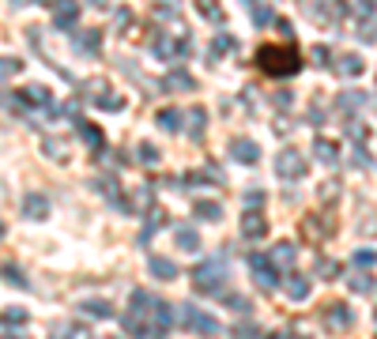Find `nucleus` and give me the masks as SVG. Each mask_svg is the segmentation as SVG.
I'll return each mask as SVG.
<instances>
[{"label": "nucleus", "instance_id": "nucleus-1", "mask_svg": "<svg viewBox=\"0 0 377 339\" xmlns=\"http://www.w3.org/2000/svg\"><path fill=\"white\" fill-rule=\"evenodd\" d=\"M253 64L264 72V76H272V79H287V76H294V72H302V49L294 42H287V45H261Z\"/></svg>", "mask_w": 377, "mask_h": 339}, {"label": "nucleus", "instance_id": "nucleus-21", "mask_svg": "<svg viewBox=\"0 0 377 339\" xmlns=\"http://www.w3.org/2000/svg\"><path fill=\"white\" fill-rule=\"evenodd\" d=\"M79 309H84L87 317H95V320H109V317H114V306H109L106 298H87Z\"/></svg>", "mask_w": 377, "mask_h": 339}, {"label": "nucleus", "instance_id": "nucleus-20", "mask_svg": "<svg viewBox=\"0 0 377 339\" xmlns=\"http://www.w3.org/2000/svg\"><path fill=\"white\" fill-rule=\"evenodd\" d=\"M147 219H144V230H140V242H151L155 237V230H162L167 226V215L159 212V207H151V212H144Z\"/></svg>", "mask_w": 377, "mask_h": 339}, {"label": "nucleus", "instance_id": "nucleus-42", "mask_svg": "<svg viewBox=\"0 0 377 339\" xmlns=\"http://www.w3.org/2000/svg\"><path fill=\"white\" fill-rule=\"evenodd\" d=\"M106 339H109V336H106Z\"/></svg>", "mask_w": 377, "mask_h": 339}, {"label": "nucleus", "instance_id": "nucleus-13", "mask_svg": "<svg viewBox=\"0 0 377 339\" xmlns=\"http://www.w3.org/2000/svg\"><path fill=\"white\" fill-rule=\"evenodd\" d=\"M76 19H79V4H57V8H53V23H57V31L76 26Z\"/></svg>", "mask_w": 377, "mask_h": 339}, {"label": "nucleus", "instance_id": "nucleus-17", "mask_svg": "<svg viewBox=\"0 0 377 339\" xmlns=\"http://www.w3.org/2000/svg\"><path fill=\"white\" fill-rule=\"evenodd\" d=\"M185 132H189V140H200L204 136V121H208V113H204V106H192L189 113H185Z\"/></svg>", "mask_w": 377, "mask_h": 339}, {"label": "nucleus", "instance_id": "nucleus-23", "mask_svg": "<svg viewBox=\"0 0 377 339\" xmlns=\"http://www.w3.org/2000/svg\"><path fill=\"white\" fill-rule=\"evenodd\" d=\"M178 245L185 253H197L200 249V234H197V226H178Z\"/></svg>", "mask_w": 377, "mask_h": 339}, {"label": "nucleus", "instance_id": "nucleus-29", "mask_svg": "<svg viewBox=\"0 0 377 339\" xmlns=\"http://www.w3.org/2000/svg\"><path fill=\"white\" fill-rule=\"evenodd\" d=\"M155 15H159V19H170V23H181V12L174 4H159V8H155Z\"/></svg>", "mask_w": 377, "mask_h": 339}, {"label": "nucleus", "instance_id": "nucleus-18", "mask_svg": "<svg viewBox=\"0 0 377 339\" xmlns=\"http://www.w3.org/2000/svg\"><path fill=\"white\" fill-rule=\"evenodd\" d=\"M76 49H79V53H91V57H98V49H102V31H84V34H76Z\"/></svg>", "mask_w": 377, "mask_h": 339}, {"label": "nucleus", "instance_id": "nucleus-34", "mask_svg": "<svg viewBox=\"0 0 377 339\" xmlns=\"http://www.w3.org/2000/svg\"><path fill=\"white\" fill-rule=\"evenodd\" d=\"M140 162H147V166L159 162V148H155V143H140Z\"/></svg>", "mask_w": 377, "mask_h": 339}, {"label": "nucleus", "instance_id": "nucleus-10", "mask_svg": "<svg viewBox=\"0 0 377 339\" xmlns=\"http://www.w3.org/2000/svg\"><path fill=\"white\" fill-rule=\"evenodd\" d=\"M147 271H151L155 279H162V283L178 279V264L167 260V256H151V260H147Z\"/></svg>", "mask_w": 377, "mask_h": 339}, {"label": "nucleus", "instance_id": "nucleus-8", "mask_svg": "<svg viewBox=\"0 0 377 339\" xmlns=\"http://www.w3.org/2000/svg\"><path fill=\"white\" fill-rule=\"evenodd\" d=\"M15 102H20V109L23 106H31V109H53V95L45 87H23V90H15Z\"/></svg>", "mask_w": 377, "mask_h": 339}, {"label": "nucleus", "instance_id": "nucleus-25", "mask_svg": "<svg viewBox=\"0 0 377 339\" xmlns=\"http://www.w3.org/2000/svg\"><path fill=\"white\" fill-rule=\"evenodd\" d=\"M325 320H328V324H347V309H344V301H328Z\"/></svg>", "mask_w": 377, "mask_h": 339}, {"label": "nucleus", "instance_id": "nucleus-14", "mask_svg": "<svg viewBox=\"0 0 377 339\" xmlns=\"http://www.w3.org/2000/svg\"><path fill=\"white\" fill-rule=\"evenodd\" d=\"M275 170H279L283 178H298V173L306 170V166H302V155H294V151H283L279 159H275Z\"/></svg>", "mask_w": 377, "mask_h": 339}, {"label": "nucleus", "instance_id": "nucleus-22", "mask_svg": "<svg viewBox=\"0 0 377 339\" xmlns=\"http://www.w3.org/2000/svg\"><path fill=\"white\" fill-rule=\"evenodd\" d=\"M162 87H167V90H192V87H197V84H192V76H189L185 68H174L170 76L162 79Z\"/></svg>", "mask_w": 377, "mask_h": 339}, {"label": "nucleus", "instance_id": "nucleus-4", "mask_svg": "<svg viewBox=\"0 0 377 339\" xmlns=\"http://www.w3.org/2000/svg\"><path fill=\"white\" fill-rule=\"evenodd\" d=\"M151 53L159 61H181L189 53V42L181 34H167V31H155L151 34Z\"/></svg>", "mask_w": 377, "mask_h": 339}, {"label": "nucleus", "instance_id": "nucleus-35", "mask_svg": "<svg viewBox=\"0 0 377 339\" xmlns=\"http://www.w3.org/2000/svg\"><path fill=\"white\" fill-rule=\"evenodd\" d=\"M197 12H200V15H204V19H208V23H223V12H219V8H211V4H200V8H197Z\"/></svg>", "mask_w": 377, "mask_h": 339}, {"label": "nucleus", "instance_id": "nucleus-40", "mask_svg": "<svg viewBox=\"0 0 377 339\" xmlns=\"http://www.w3.org/2000/svg\"><path fill=\"white\" fill-rule=\"evenodd\" d=\"M0 339H23L20 332H4V336H0Z\"/></svg>", "mask_w": 377, "mask_h": 339}, {"label": "nucleus", "instance_id": "nucleus-16", "mask_svg": "<svg viewBox=\"0 0 377 339\" xmlns=\"http://www.w3.org/2000/svg\"><path fill=\"white\" fill-rule=\"evenodd\" d=\"M76 132H79V140H84L91 151H102V132H98L91 121H84V117H79V121H76Z\"/></svg>", "mask_w": 377, "mask_h": 339}, {"label": "nucleus", "instance_id": "nucleus-37", "mask_svg": "<svg viewBox=\"0 0 377 339\" xmlns=\"http://www.w3.org/2000/svg\"><path fill=\"white\" fill-rule=\"evenodd\" d=\"M45 151H49V159H64V143L57 140H45Z\"/></svg>", "mask_w": 377, "mask_h": 339}, {"label": "nucleus", "instance_id": "nucleus-30", "mask_svg": "<svg viewBox=\"0 0 377 339\" xmlns=\"http://www.w3.org/2000/svg\"><path fill=\"white\" fill-rule=\"evenodd\" d=\"M287 294H291V298H306V294H309V283H306V279H291V283H287Z\"/></svg>", "mask_w": 377, "mask_h": 339}, {"label": "nucleus", "instance_id": "nucleus-36", "mask_svg": "<svg viewBox=\"0 0 377 339\" xmlns=\"http://www.w3.org/2000/svg\"><path fill=\"white\" fill-rule=\"evenodd\" d=\"M253 19L261 23V26H268V23H275V15L268 12V8H261V4H253Z\"/></svg>", "mask_w": 377, "mask_h": 339}, {"label": "nucleus", "instance_id": "nucleus-24", "mask_svg": "<svg viewBox=\"0 0 377 339\" xmlns=\"http://www.w3.org/2000/svg\"><path fill=\"white\" fill-rule=\"evenodd\" d=\"M0 276H4V283H12V287H20V290L31 287V283H26V276L15 268V264H4V268H0Z\"/></svg>", "mask_w": 377, "mask_h": 339}, {"label": "nucleus", "instance_id": "nucleus-11", "mask_svg": "<svg viewBox=\"0 0 377 339\" xmlns=\"http://www.w3.org/2000/svg\"><path fill=\"white\" fill-rule=\"evenodd\" d=\"M23 215H26V219H45V215H49V200H45L42 192H26Z\"/></svg>", "mask_w": 377, "mask_h": 339}, {"label": "nucleus", "instance_id": "nucleus-26", "mask_svg": "<svg viewBox=\"0 0 377 339\" xmlns=\"http://www.w3.org/2000/svg\"><path fill=\"white\" fill-rule=\"evenodd\" d=\"M0 324H8V328H15V324H26V309H20V306L4 309V313H0Z\"/></svg>", "mask_w": 377, "mask_h": 339}, {"label": "nucleus", "instance_id": "nucleus-31", "mask_svg": "<svg viewBox=\"0 0 377 339\" xmlns=\"http://www.w3.org/2000/svg\"><path fill=\"white\" fill-rule=\"evenodd\" d=\"M20 68H23V64L15 61V57H0V79H4V76H15Z\"/></svg>", "mask_w": 377, "mask_h": 339}, {"label": "nucleus", "instance_id": "nucleus-7", "mask_svg": "<svg viewBox=\"0 0 377 339\" xmlns=\"http://www.w3.org/2000/svg\"><path fill=\"white\" fill-rule=\"evenodd\" d=\"M249 268H253V279H256V287H264V290H272L275 283H279V276H275V264L268 260V256H261V253H253L249 256Z\"/></svg>", "mask_w": 377, "mask_h": 339}, {"label": "nucleus", "instance_id": "nucleus-32", "mask_svg": "<svg viewBox=\"0 0 377 339\" xmlns=\"http://www.w3.org/2000/svg\"><path fill=\"white\" fill-rule=\"evenodd\" d=\"M272 256H275V260H279V264H291V256H294V245L279 242V245H275V249H272Z\"/></svg>", "mask_w": 377, "mask_h": 339}, {"label": "nucleus", "instance_id": "nucleus-41", "mask_svg": "<svg viewBox=\"0 0 377 339\" xmlns=\"http://www.w3.org/2000/svg\"><path fill=\"white\" fill-rule=\"evenodd\" d=\"M0 237H4V223H0Z\"/></svg>", "mask_w": 377, "mask_h": 339}, {"label": "nucleus", "instance_id": "nucleus-3", "mask_svg": "<svg viewBox=\"0 0 377 339\" xmlns=\"http://www.w3.org/2000/svg\"><path fill=\"white\" fill-rule=\"evenodd\" d=\"M174 320L185 324V328H197V332H204V336H219V332H223V324H219L215 317L204 313L200 306H189V301H181V306L174 309Z\"/></svg>", "mask_w": 377, "mask_h": 339}, {"label": "nucleus", "instance_id": "nucleus-15", "mask_svg": "<svg viewBox=\"0 0 377 339\" xmlns=\"http://www.w3.org/2000/svg\"><path fill=\"white\" fill-rule=\"evenodd\" d=\"M192 215H197L200 223H219V219H223V207H219L215 200H197V204H192Z\"/></svg>", "mask_w": 377, "mask_h": 339}, {"label": "nucleus", "instance_id": "nucleus-19", "mask_svg": "<svg viewBox=\"0 0 377 339\" xmlns=\"http://www.w3.org/2000/svg\"><path fill=\"white\" fill-rule=\"evenodd\" d=\"M155 121H159V128H167V132H178L185 117H181V109H178V106H162L159 113H155Z\"/></svg>", "mask_w": 377, "mask_h": 339}, {"label": "nucleus", "instance_id": "nucleus-6", "mask_svg": "<svg viewBox=\"0 0 377 339\" xmlns=\"http://www.w3.org/2000/svg\"><path fill=\"white\" fill-rule=\"evenodd\" d=\"M91 185H95L98 192H102V196H106V200H109V204H114V207H121L125 215H132V212H136V207H132V200H128L125 192L117 189V181H114V178H95V181H91Z\"/></svg>", "mask_w": 377, "mask_h": 339}, {"label": "nucleus", "instance_id": "nucleus-12", "mask_svg": "<svg viewBox=\"0 0 377 339\" xmlns=\"http://www.w3.org/2000/svg\"><path fill=\"white\" fill-rule=\"evenodd\" d=\"M256 155H261V151H256L253 140H231V159H234V162H245V166H253Z\"/></svg>", "mask_w": 377, "mask_h": 339}, {"label": "nucleus", "instance_id": "nucleus-28", "mask_svg": "<svg viewBox=\"0 0 377 339\" xmlns=\"http://www.w3.org/2000/svg\"><path fill=\"white\" fill-rule=\"evenodd\" d=\"M91 98H95V106H102V109H114V113L125 106V98H114L109 90H102V95H91Z\"/></svg>", "mask_w": 377, "mask_h": 339}, {"label": "nucleus", "instance_id": "nucleus-38", "mask_svg": "<svg viewBox=\"0 0 377 339\" xmlns=\"http://www.w3.org/2000/svg\"><path fill=\"white\" fill-rule=\"evenodd\" d=\"M234 339H256V328H249V324L242 328V324H238L234 328Z\"/></svg>", "mask_w": 377, "mask_h": 339}, {"label": "nucleus", "instance_id": "nucleus-2", "mask_svg": "<svg viewBox=\"0 0 377 339\" xmlns=\"http://www.w3.org/2000/svg\"><path fill=\"white\" fill-rule=\"evenodd\" d=\"M192 287H197L200 294H223V287H226L223 260H200L197 268H192Z\"/></svg>", "mask_w": 377, "mask_h": 339}, {"label": "nucleus", "instance_id": "nucleus-33", "mask_svg": "<svg viewBox=\"0 0 377 339\" xmlns=\"http://www.w3.org/2000/svg\"><path fill=\"white\" fill-rule=\"evenodd\" d=\"M226 306H231L234 313H249V298H242V294H226Z\"/></svg>", "mask_w": 377, "mask_h": 339}, {"label": "nucleus", "instance_id": "nucleus-9", "mask_svg": "<svg viewBox=\"0 0 377 339\" xmlns=\"http://www.w3.org/2000/svg\"><path fill=\"white\" fill-rule=\"evenodd\" d=\"M268 234V223H264L261 212H245L242 215V237H249V242H256V237Z\"/></svg>", "mask_w": 377, "mask_h": 339}, {"label": "nucleus", "instance_id": "nucleus-27", "mask_svg": "<svg viewBox=\"0 0 377 339\" xmlns=\"http://www.w3.org/2000/svg\"><path fill=\"white\" fill-rule=\"evenodd\" d=\"M226 49H234V38L231 34H219V38L211 42V49H208V61H215L219 53H226Z\"/></svg>", "mask_w": 377, "mask_h": 339}, {"label": "nucleus", "instance_id": "nucleus-5", "mask_svg": "<svg viewBox=\"0 0 377 339\" xmlns=\"http://www.w3.org/2000/svg\"><path fill=\"white\" fill-rule=\"evenodd\" d=\"M121 328L132 339H167V328L155 324V320H147V317H140V313H132V309H125V313H121Z\"/></svg>", "mask_w": 377, "mask_h": 339}, {"label": "nucleus", "instance_id": "nucleus-39", "mask_svg": "<svg viewBox=\"0 0 377 339\" xmlns=\"http://www.w3.org/2000/svg\"><path fill=\"white\" fill-rule=\"evenodd\" d=\"M317 151H321V159H325V162H332V159H336V148H328V143H325V140H321V143H317Z\"/></svg>", "mask_w": 377, "mask_h": 339}]
</instances>
